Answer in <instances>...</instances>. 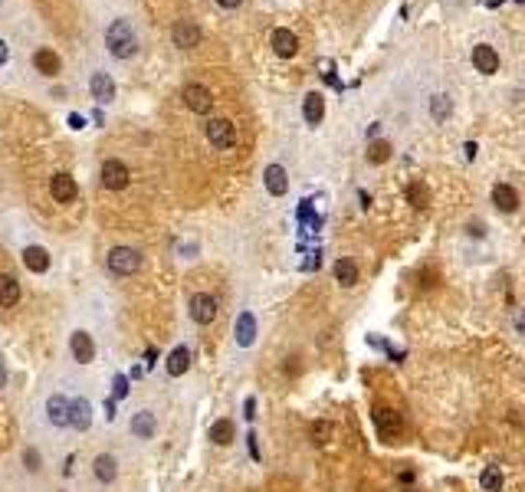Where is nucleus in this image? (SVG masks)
<instances>
[{
    "instance_id": "obj_24",
    "label": "nucleus",
    "mask_w": 525,
    "mask_h": 492,
    "mask_svg": "<svg viewBox=\"0 0 525 492\" xmlns=\"http://www.w3.org/2000/svg\"><path fill=\"white\" fill-rule=\"evenodd\" d=\"M335 279L345 285V289L358 285V263H355V259H348V256L335 259Z\"/></svg>"
},
{
    "instance_id": "obj_27",
    "label": "nucleus",
    "mask_w": 525,
    "mask_h": 492,
    "mask_svg": "<svg viewBox=\"0 0 525 492\" xmlns=\"http://www.w3.org/2000/svg\"><path fill=\"white\" fill-rule=\"evenodd\" d=\"M210 443L213 447H230L233 443V420L220 417L213 427H210Z\"/></svg>"
},
{
    "instance_id": "obj_44",
    "label": "nucleus",
    "mask_w": 525,
    "mask_h": 492,
    "mask_svg": "<svg viewBox=\"0 0 525 492\" xmlns=\"http://www.w3.org/2000/svg\"><path fill=\"white\" fill-rule=\"evenodd\" d=\"M410 492H417V489H410Z\"/></svg>"
},
{
    "instance_id": "obj_17",
    "label": "nucleus",
    "mask_w": 525,
    "mask_h": 492,
    "mask_svg": "<svg viewBox=\"0 0 525 492\" xmlns=\"http://www.w3.org/2000/svg\"><path fill=\"white\" fill-rule=\"evenodd\" d=\"M493 204H495V210H502V213H515V210H519V194H515V187H509V184H495Z\"/></svg>"
},
{
    "instance_id": "obj_25",
    "label": "nucleus",
    "mask_w": 525,
    "mask_h": 492,
    "mask_svg": "<svg viewBox=\"0 0 525 492\" xmlns=\"http://www.w3.org/2000/svg\"><path fill=\"white\" fill-rule=\"evenodd\" d=\"M187 368H191V348H187V344H178V348L167 355V374H171V377H180Z\"/></svg>"
},
{
    "instance_id": "obj_26",
    "label": "nucleus",
    "mask_w": 525,
    "mask_h": 492,
    "mask_svg": "<svg viewBox=\"0 0 525 492\" xmlns=\"http://www.w3.org/2000/svg\"><path fill=\"white\" fill-rule=\"evenodd\" d=\"M33 66H36L43 75H56V73H60V56H56L53 49H46V46H43V49H36V53H33Z\"/></svg>"
},
{
    "instance_id": "obj_30",
    "label": "nucleus",
    "mask_w": 525,
    "mask_h": 492,
    "mask_svg": "<svg viewBox=\"0 0 525 492\" xmlns=\"http://www.w3.org/2000/svg\"><path fill=\"white\" fill-rule=\"evenodd\" d=\"M453 112V102H450V95H434L430 99V115H434L436 121H443L447 115Z\"/></svg>"
},
{
    "instance_id": "obj_13",
    "label": "nucleus",
    "mask_w": 525,
    "mask_h": 492,
    "mask_svg": "<svg viewBox=\"0 0 525 492\" xmlns=\"http://www.w3.org/2000/svg\"><path fill=\"white\" fill-rule=\"evenodd\" d=\"M69 427L73 430H89L92 427V403L86 397H73L69 401Z\"/></svg>"
},
{
    "instance_id": "obj_11",
    "label": "nucleus",
    "mask_w": 525,
    "mask_h": 492,
    "mask_svg": "<svg viewBox=\"0 0 525 492\" xmlns=\"http://www.w3.org/2000/svg\"><path fill=\"white\" fill-rule=\"evenodd\" d=\"M92 476L99 479V482H115L119 479V460L112 456V453H99L95 460H92Z\"/></svg>"
},
{
    "instance_id": "obj_21",
    "label": "nucleus",
    "mask_w": 525,
    "mask_h": 492,
    "mask_svg": "<svg viewBox=\"0 0 525 492\" xmlns=\"http://www.w3.org/2000/svg\"><path fill=\"white\" fill-rule=\"evenodd\" d=\"M16 302H20V283H16V276L0 272V309H14Z\"/></svg>"
},
{
    "instance_id": "obj_18",
    "label": "nucleus",
    "mask_w": 525,
    "mask_h": 492,
    "mask_svg": "<svg viewBox=\"0 0 525 492\" xmlns=\"http://www.w3.org/2000/svg\"><path fill=\"white\" fill-rule=\"evenodd\" d=\"M233 335H237V344H240V348H250V344L256 342V315L253 312H240Z\"/></svg>"
},
{
    "instance_id": "obj_43",
    "label": "nucleus",
    "mask_w": 525,
    "mask_h": 492,
    "mask_svg": "<svg viewBox=\"0 0 525 492\" xmlns=\"http://www.w3.org/2000/svg\"><path fill=\"white\" fill-rule=\"evenodd\" d=\"M7 384V368H3V361H0V388Z\"/></svg>"
},
{
    "instance_id": "obj_33",
    "label": "nucleus",
    "mask_w": 525,
    "mask_h": 492,
    "mask_svg": "<svg viewBox=\"0 0 525 492\" xmlns=\"http://www.w3.org/2000/svg\"><path fill=\"white\" fill-rule=\"evenodd\" d=\"M128 397V377L125 374H115L112 377V401H125Z\"/></svg>"
},
{
    "instance_id": "obj_14",
    "label": "nucleus",
    "mask_w": 525,
    "mask_h": 492,
    "mask_svg": "<svg viewBox=\"0 0 525 492\" xmlns=\"http://www.w3.org/2000/svg\"><path fill=\"white\" fill-rule=\"evenodd\" d=\"M171 40L180 49H191V46L200 43V27L191 23V20H180V23H174V30H171Z\"/></svg>"
},
{
    "instance_id": "obj_34",
    "label": "nucleus",
    "mask_w": 525,
    "mask_h": 492,
    "mask_svg": "<svg viewBox=\"0 0 525 492\" xmlns=\"http://www.w3.org/2000/svg\"><path fill=\"white\" fill-rule=\"evenodd\" d=\"M23 466H27V473H40L43 469V460H40V453L33 447L23 449Z\"/></svg>"
},
{
    "instance_id": "obj_39",
    "label": "nucleus",
    "mask_w": 525,
    "mask_h": 492,
    "mask_svg": "<svg viewBox=\"0 0 525 492\" xmlns=\"http://www.w3.org/2000/svg\"><path fill=\"white\" fill-rule=\"evenodd\" d=\"M7 56H10V49H7V43H3V40H0V66H3V62H7Z\"/></svg>"
},
{
    "instance_id": "obj_19",
    "label": "nucleus",
    "mask_w": 525,
    "mask_h": 492,
    "mask_svg": "<svg viewBox=\"0 0 525 492\" xmlns=\"http://www.w3.org/2000/svg\"><path fill=\"white\" fill-rule=\"evenodd\" d=\"M89 89H92V99H99V102H112V99H115V82H112V75L108 73L92 75Z\"/></svg>"
},
{
    "instance_id": "obj_8",
    "label": "nucleus",
    "mask_w": 525,
    "mask_h": 492,
    "mask_svg": "<svg viewBox=\"0 0 525 492\" xmlns=\"http://www.w3.org/2000/svg\"><path fill=\"white\" fill-rule=\"evenodd\" d=\"M69 351H73L75 364H92V358H95V342H92L89 331H73L69 335Z\"/></svg>"
},
{
    "instance_id": "obj_1",
    "label": "nucleus",
    "mask_w": 525,
    "mask_h": 492,
    "mask_svg": "<svg viewBox=\"0 0 525 492\" xmlns=\"http://www.w3.org/2000/svg\"><path fill=\"white\" fill-rule=\"evenodd\" d=\"M105 43L112 49V56H119V60H128V56H135L138 53V36H135V30H132L128 20H115V23L105 30Z\"/></svg>"
},
{
    "instance_id": "obj_3",
    "label": "nucleus",
    "mask_w": 525,
    "mask_h": 492,
    "mask_svg": "<svg viewBox=\"0 0 525 492\" xmlns=\"http://www.w3.org/2000/svg\"><path fill=\"white\" fill-rule=\"evenodd\" d=\"M207 141L217 151H230L237 145V128L230 119H210L207 121Z\"/></svg>"
},
{
    "instance_id": "obj_35",
    "label": "nucleus",
    "mask_w": 525,
    "mask_h": 492,
    "mask_svg": "<svg viewBox=\"0 0 525 492\" xmlns=\"http://www.w3.org/2000/svg\"><path fill=\"white\" fill-rule=\"evenodd\" d=\"M246 449H250V456L259 460V443H256V433H246Z\"/></svg>"
},
{
    "instance_id": "obj_4",
    "label": "nucleus",
    "mask_w": 525,
    "mask_h": 492,
    "mask_svg": "<svg viewBox=\"0 0 525 492\" xmlns=\"http://www.w3.org/2000/svg\"><path fill=\"white\" fill-rule=\"evenodd\" d=\"M375 427L377 433H381V440H397L401 436V430H404V420H401V414L397 410H390V407H375Z\"/></svg>"
},
{
    "instance_id": "obj_15",
    "label": "nucleus",
    "mask_w": 525,
    "mask_h": 492,
    "mask_svg": "<svg viewBox=\"0 0 525 492\" xmlns=\"http://www.w3.org/2000/svg\"><path fill=\"white\" fill-rule=\"evenodd\" d=\"M272 49H276V56H283V60H289V56H296V49H299V40H296V33L285 30V27H279V30H272L270 36Z\"/></svg>"
},
{
    "instance_id": "obj_12",
    "label": "nucleus",
    "mask_w": 525,
    "mask_h": 492,
    "mask_svg": "<svg viewBox=\"0 0 525 492\" xmlns=\"http://www.w3.org/2000/svg\"><path fill=\"white\" fill-rule=\"evenodd\" d=\"M473 66H476V73L482 75H493L499 69V53H495L489 43H480L473 46Z\"/></svg>"
},
{
    "instance_id": "obj_36",
    "label": "nucleus",
    "mask_w": 525,
    "mask_h": 492,
    "mask_svg": "<svg viewBox=\"0 0 525 492\" xmlns=\"http://www.w3.org/2000/svg\"><path fill=\"white\" fill-rule=\"evenodd\" d=\"M243 417H246V420L256 417V401H253V397H246V401H243Z\"/></svg>"
},
{
    "instance_id": "obj_31",
    "label": "nucleus",
    "mask_w": 525,
    "mask_h": 492,
    "mask_svg": "<svg viewBox=\"0 0 525 492\" xmlns=\"http://www.w3.org/2000/svg\"><path fill=\"white\" fill-rule=\"evenodd\" d=\"M407 200H410V204L420 210V207H427L430 194H427V187H423V184H410V187H407Z\"/></svg>"
},
{
    "instance_id": "obj_16",
    "label": "nucleus",
    "mask_w": 525,
    "mask_h": 492,
    "mask_svg": "<svg viewBox=\"0 0 525 492\" xmlns=\"http://www.w3.org/2000/svg\"><path fill=\"white\" fill-rule=\"evenodd\" d=\"M263 180H266V191L272 197H283L289 191V178H285V167L283 164H270L266 171H263Z\"/></svg>"
},
{
    "instance_id": "obj_7",
    "label": "nucleus",
    "mask_w": 525,
    "mask_h": 492,
    "mask_svg": "<svg viewBox=\"0 0 525 492\" xmlns=\"http://www.w3.org/2000/svg\"><path fill=\"white\" fill-rule=\"evenodd\" d=\"M99 178H102V187L121 191V187L128 184V167H125L119 158H108V161L102 164V171H99Z\"/></svg>"
},
{
    "instance_id": "obj_20",
    "label": "nucleus",
    "mask_w": 525,
    "mask_h": 492,
    "mask_svg": "<svg viewBox=\"0 0 525 492\" xmlns=\"http://www.w3.org/2000/svg\"><path fill=\"white\" fill-rule=\"evenodd\" d=\"M154 430H158V420H154L151 410H138L135 417H132V436H138V440H151Z\"/></svg>"
},
{
    "instance_id": "obj_32",
    "label": "nucleus",
    "mask_w": 525,
    "mask_h": 492,
    "mask_svg": "<svg viewBox=\"0 0 525 492\" xmlns=\"http://www.w3.org/2000/svg\"><path fill=\"white\" fill-rule=\"evenodd\" d=\"M390 158V145L388 141H375L371 148H368V161L371 164H384Z\"/></svg>"
},
{
    "instance_id": "obj_2",
    "label": "nucleus",
    "mask_w": 525,
    "mask_h": 492,
    "mask_svg": "<svg viewBox=\"0 0 525 492\" xmlns=\"http://www.w3.org/2000/svg\"><path fill=\"white\" fill-rule=\"evenodd\" d=\"M108 272L112 276H135L138 269H141V253H138L135 246H115V250H108Z\"/></svg>"
},
{
    "instance_id": "obj_42",
    "label": "nucleus",
    "mask_w": 525,
    "mask_h": 492,
    "mask_svg": "<svg viewBox=\"0 0 525 492\" xmlns=\"http://www.w3.org/2000/svg\"><path fill=\"white\" fill-rule=\"evenodd\" d=\"M401 482H414V469H404L401 473Z\"/></svg>"
},
{
    "instance_id": "obj_29",
    "label": "nucleus",
    "mask_w": 525,
    "mask_h": 492,
    "mask_svg": "<svg viewBox=\"0 0 525 492\" xmlns=\"http://www.w3.org/2000/svg\"><path fill=\"white\" fill-rule=\"evenodd\" d=\"M480 482H482V489L486 492H499L502 489V469H499V466H486Z\"/></svg>"
},
{
    "instance_id": "obj_9",
    "label": "nucleus",
    "mask_w": 525,
    "mask_h": 492,
    "mask_svg": "<svg viewBox=\"0 0 525 492\" xmlns=\"http://www.w3.org/2000/svg\"><path fill=\"white\" fill-rule=\"evenodd\" d=\"M49 194H53V200L56 204H73L75 197H79V187H75V180L69 178V174H53L49 178Z\"/></svg>"
},
{
    "instance_id": "obj_22",
    "label": "nucleus",
    "mask_w": 525,
    "mask_h": 492,
    "mask_svg": "<svg viewBox=\"0 0 525 492\" xmlns=\"http://www.w3.org/2000/svg\"><path fill=\"white\" fill-rule=\"evenodd\" d=\"M302 115L309 125H318V121L325 119V99H322V92H309L305 95V102H302Z\"/></svg>"
},
{
    "instance_id": "obj_23",
    "label": "nucleus",
    "mask_w": 525,
    "mask_h": 492,
    "mask_svg": "<svg viewBox=\"0 0 525 492\" xmlns=\"http://www.w3.org/2000/svg\"><path fill=\"white\" fill-rule=\"evenodd\" d=\"M23 266L36 272V276H43L46 269H49V253H46L43 246H27L23 250Z\"/></svg>"
},
{
    "instance_id": "obj_28",
    "label": "nucleus",
    "mask_w": 525,
    "mask_h": 492,
    "mask_svg": "<svg viewBox=\"0 0 525 492\" xmlns=\"http://www.w3.org/2000/svg\"><path fill=\"white\" fill-rule=\"evenodd\" d=\"M312 443L315 447H325V443H329L331 440V433H335V427H331V420H315L312 423Z\"/></svg>"
},
{
    "instance_id": "obj_40",
    "label": "nucleus",
    "mask_w": 525,
    "mask_h": 492,
    "mask_svg": "<svg viewBox=\"0 0 525 492\" xmlns=\"http://www.w3.org/2000/svg\"><path fill=\"white\" fill-rule=\"evenodd\" d=\"M220 7H226V10H233V7H240V0H217Z\"/></svg>"
},
{
    "instance_id": "obj_5",
    "label": "nucleus",
    "mask_w": 525,
    "mask_h": 492,
    "mask_svg": "<svg viewBox=\"0 0 525 492\" xmlns=\"http://www.w3.org/2000/svg\"><path fill=\"white\" fill-rule=\"evenodd\" d=\"M180 99H184V105H187L191 112H197V115H207L210 105H213L210 89H207V86H200V82H187V86H184V92H180Z\"/></svg>"
},
{
    "instance_id": "obj_38",
    "label": "nucleus",
    "mask_w": 525,
    "mask_h": 492,
    "mask_svg": "<svg viewBox=\"0 0 525 492\" xmlns=\"http://www.w3.org/2000/svg\"><path fill=\"white\" fill-rule=\"evenodd\" d=\"M463 151H466V158H469V161L476 158V145H473V141H466V145H463Z\"/></svg>"
},
{
    "instance_id": "obj_6",
    "label": "nucleus",
    "mask_w": 525,
    "mask_h": 492,
    "mask_svg": "<svg viewBox=\"0 0 525 492\" xmlns=\"http://www.w3.org/2000/svg\"><path fill=\"white\" fill-rule=\"evenodd\" d=\"M191 318H194L197 325H210L217 318V298L210 296V292L191 296Z\"/></svg>"
},
{
    "instance_id": "obj_41",
    "label": "nucleus",
    "mask_w": 525,
    "mask_h": 492,
    "mask_svg": "<svg viewBox=\"0 0 525 492\" xmlns=\"http://www.w3.org/2000/svg\"><path fill=\"white\" fill-rule=\"evenodd\" d=\"M69 125L73 128H82V115H69Z\"/></svg>"
},
{
    "instance_id": "obj_10",
    "label": "nucleus",
    "mask_w": 525,
    "mask_h": 492,
    "mask_svg": "<svg viewBox=\"0 0 525 492\" xmlns=\"http://www.w3.org/2000/svg\"><path fill=\"white\" fill-rule=\"evenodd\" d=\"M46 420H49L56 430H66V427H69V401H66L62 394H53V397L46 401Z\"/></svg>"
},
{
    "instance_id": "obj_37",
    "label": "nucleus",
    "mask_w": 525,
    "mask_h": 492,
    "mask_svg": "<svg viewBox=\"0 0 525 492\" xmlns=\"http://www.w3.org/2000/svg\"><path fill=\"white\" fill-rule=\"evenodd\" d=\"M515 328L525 335V309H519V312H515Z\"/></svg>"
}]
</instances>
